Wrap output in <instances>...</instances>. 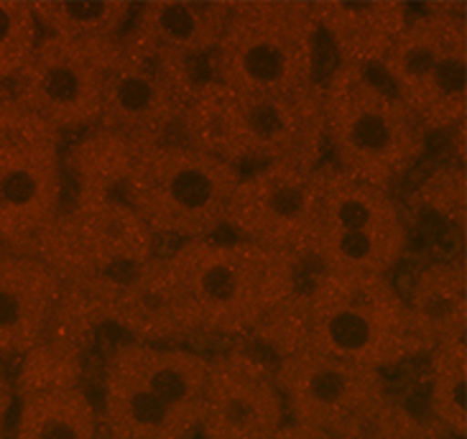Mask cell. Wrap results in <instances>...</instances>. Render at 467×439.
I'll use <instances>...</instances> for the list:
<instances>
[{
  "label": "cell",
  "mask_w": 467,
  "mask_h": 439,
  "mask_svg": "<svg viewBox=\"0 0 467 439\" xmlns=\"http://www.w3.org/2000/svg\"><path fill=\"white\" fill-rule=\"evenodd\" d=\"M306 256L265 251L243 240H192L164 256L166 277L190 340L245 342L274 307L304 289Z\"/></svg>",
  "instance_id": "1"
},
{
  "label": "cell",
  "mask_w": 467,
  "mask_h": 439,
  "mask_svg": "<svg viewBox=\"0 0 467 439\" xmlns=\"http://www.w3.org/2000/svg\"><path fill=\"white\" fill-rule=\"evenodd\" d=\"M177 141L240 172L271 163L317 172L327 162L322 79L276 95L233 92L204 77L179 123Z\"/></svg>",
  "instance_id": "2"
},
{
  "label": "cell",
  "mask_w": 467,
  "mask_h": 439,
  "mask_svg": "<svg viewBox=\"0 0 467 439\" xmlns=\"http://www.w3.org/2000/svg\"><path fill=\"white\" fill-rule=\"evenodd\" d=\"M327 162L350 179L391 192L430 149V131L379 69L335 64L322 82Z\"/></svg>",
  "instance_id": "3"
},
{
  "label": "cell",
  "mask_w": 467,
  "mask_h": 439,
  "mask_svg": "<svg viewBox=\"0 0 467 439\" xmlns=\"http://www.w3.org/2000/svg\"><path fill=\"white\" fill-rule=\"evenodd\" d=\"M207 355L179 345L118 342L102 371L105 439H192L202 419Z\"/></svg>",
  "instance_id": "4"
},
{
  "label": "cell",
  "mask_w": 467,
  "mask_h": 439,
  "mask_svg": "<svg viewBox=\"0 0 467 439\" xmlns=\"http://www.w3.org/2000/svg\"><path fill=\"white\" fill-rule=\"evenodd\" d=\"M306 350L389 371L421 352L406 294L391 277L315 271L304 289Z\"/></svg>",
  "instance_id": "5"
},
{
  "label": "cell",
  "mask_w": 467,
  "mask_h": 439,
  "mask_svg": "<svg viewBox=\"0 0 467 439\" xmlns=\"http://www.w3.org/2000/svg\"><path fill=\"white\" fill-rule=\"evenodd\" d=\"M243 172L233 163L182 143L161 141L136 151L120 197L156 240L215 238L225 230L233 189Z\"/></svg>",
  "instance_id": "6"
},
{
  "label": "cell",
  "mask_w": 467,
  "mask_h": 439,
  "mask_svg": "<svg viewBox=\"0 0 467 439\" xmlns=\"http://www.w3.org/2000/svg\"><path fill=\"white\" fill-rule=\"evenodd\" d=\"M319 26L312 3H233L210 57V79L233 92H296L319 82Z\"/></svg>",
  "instance_id": "7"
},
{
  "label": "cell",
  "mask_w": 467,
  "mask_h": 439,
  "mask_svg": "<svg viewBox=\"0 0 467 439\" xmlns=\"http://www.w3.org/2000/svg\"><path fill=\"white\" fill-rule=\"evenodd\" d=\"M465 3L411 5L401 37L376 67L430 133L465 126Z\"/></svg>",
  "instance_id": "8"
},
{
  "label": "cell",
  "mask_w": 467,
  "mask_h": 439,
  "mask_svg": "<svg viewBox=\"0 0 467 439\" xmlns=\"http://www.w3.org/2000/svg\"><path fill=\"white\" fill-rule=\"evenodd\" d=\"M411 233L391 192L319 166L317 227L306 258L317 271L391 277L406 258Z\"/></svg>",
  "instance_id": "9"
},
{
  "label": "cell",
  "mask_w": 467,
  "mask_h": 439,
  "mask_svg": "<svg viewBox=\"0 0 467 439\" xmlns=\"http://www.w3.org/2000/svg\"><path fill=\"white\" fill-rule=\"evenodd\" d=\"M21 253L44 261L64 287L85 289L151 261L156 235L123 197H89L64 204Z\"/></svg>",
  "instance_id": "10"
},
{
  "label": "cell",
  "mask_w": 467,
  "mask_h": 439,
  "mask_svg": "<svg viewBox=\"0 0 467 439\" xmlns=\"http://www.w3.org/2000/svg\"><path fill=\"white\" fill-rule=\"evenodd\" d=\"M120 38H38L24 69L8 82L13 95L59 136L100 123L105 82Z\"/></svg>",
  "instance_id": "11"
},
{
  "label": "cell",
  "mask_w": 467,
  "mask_h": 439,
  "mask_svg": "<svg viewBox=\"0 0 467 439\" xmlns=\"http://www.w3.org/2000/svg\"><path fill=\"white\" fill-rule=\"evenodd\" d=\"M202 79L192 62L143 49L123 37L105 82L98 126L110 128L136 146L174 141L171 133L179 131Z\"/></svg>",
  "instance_id": "12"
},
{
  "label": "cell",
  "mask_w": 467,
  "mask_h": 439,
  "mask_svg": "<svg viewBox=\"0 0 467 439\" xmlns=\"http://www.w3.org/2000/svg\"><path fill=\"white\" fill-rule=\"evenodd\" d=\"M319 169L302 172L294 166H258L243 172L233 189L225 227L235 240L265 251L306 256L317 227Z\"/></svg>",
  "instance_id": "13"
},
{
  "label": "cell",
  "mask_w": 467,
  "mask_h": 439,
  "mask_svg": "<svg viewBox=\"0 0 467 439\" xmlns=\"http://www.w3.org/2000/svg\"><path fill=\"white\" fill-rule=\"evenodd\" d=\"M286 424L274 363L253 345L207 358L200 434L204 439H271Z\"/></svg>",
  "instance_id": "14"
},
{
  "label": "cell",
  "mask_w": 467,
  "mask_h": 439,
  "mask_svg": "<svg viewBox=\"0 0 467 439\" xmlns=\"http://www.w3.org/2000/svg\"><path fill=\"white\" fill-rule=\"evenodd\" d=\"M286 422L332 434L389 391L380 371L304 350L274 363Z\"/></svg>",
  "instance_id": "15"
},
{
  "label": "cell",
  "mask_w": 467,
  "mask_h": 439,
  "mask_svg": "<svg viewBox=\"0 0 467 439\" xmlns=\"http://www.w3.org/2000/svg\"><path fill=\"white\" fill-rule=\"evenodd\" d=\"M62 146L0 136V248L24 251L64 207Z\"/></svg>",
  "instance_id": "16"
},
{
  "label": "cell",
  "mask_w": 467,
  "mask_h": 439,
  "mask_svg": "<svg viewBox=\"0 0 467 439\" xmlns=\"http://www.w3.org/2000/svg\"><path fill=\"white\" fill-rule=\"evenodd\" d=\"M62 281L28 253L0 251V358H24L49 327Z\"/></svg>",
  "instance_id": "17"
},
{
  "label": "cell",
  "mask_w": 467,
  "mask_h": 439,
  "mask_svg": "<svg viewBox=\"0 0 467 439\" xmlns=\"http://www.w3.org/2000/svg\"><path fill=\"white\" fill-rule=\"evenodd\" d=\"M230 13L233 3H149L136 8L123 37L143 49L194 64L215 54Z\"/></svg>",
  "instance_id": "18"
},
{
  "label": "cell",
  "mask_w": 467,
  "mask_h": 439,
  "mask_svg": "<svg viewBox=\"0 0 467 439\" xmlns=\"http://www.w3.org/2000/svg\"><path fill=\"white\" fill-rule=\"evenodd\" d=\"M319 34L337 64L376 69L401 37L411 5L406 3H312Z\"/></svg>",
  "instance_id": "19"
},
{
  "label": "cell",
  "mask_w": 467,
  "mask_h": 439,
  "mask_svg": "<svg viewBox=\"0 0 467 439\" xmlns=\"http://www.w3.org/2000/svg\"><path fill=\"white\" fill-rule=\"evenodd\" d=\"M411 327L424 355L467 335V274L455 261H434L419 271L406 297Z\"/></svg>",
  "instance_id": "20"
},
{
  "label": "cell",
  "mask_w": 467,
  "mask_h": 439,
  "mask_svg": "<svg viewBox=\"0 0 467 439\" xmlns=\"http://www.w3.org/2000/svg\"><path fill=\"white\" fill-rule=\"evenodd\" d=\"M139 149L110 128L95 126L85 131L62 156L64 182L69 179L72 184V200L120 197Z\"/></svg>",
  "instance_id": "21"
},
{
  "label": "cell",
  "mask_w": 467,
  "mask_h": 439,
  "mask_svg": "<svg viewBox=\"0 0 467 439\" xmlns=\"http://www.w3.org/2000/svg\"><path fill=\"white\" fill-rule=\"evenodd\" d=\"M11 439H100V412L85 389L26 393Z\"/></svg>",
  "instance_id": "22"
},
{
  "label": "cell",
  "mask_w": 467,
  "mask_h": 439,
  "mask_svg": "<svg viewBox=\"0 0 467 439\" xmlns=\"http://www.w3.org/2000/svg\"><path fill=\"white\" fill-rule=\"evenodd\" d=\"M38 31L44 37L79 38H123L133 21L136 5L110 3H31Z\"/></svg>",
  "instance_id": "23"
},
{
  "label": "cell",
  "mask_w": 467,
  "mask_h": 439,
  "mask_svg": "<svg viewBox=\"0 0 467 439\" xmlns=\"http://www.w3.org/2000/svg\"><path fill=\"white\" fill-rule=\"evenodd\" d=\"M431 422L455 439L467 437V342H444L430 355Z\"/></svg>",
  "instance_id": "24"
},
{
  "label": "cell",
  "mask_w": 467,
  "mask_h": 439,
  "mask_svg": "<svg viewBox=\"0 0 467 439\" xmlns=\"http://www.w3.org/2000/svg\"><path fill=\"white\" fill-rule=\"evenodd\" d=\"M431 422L414 414L404 402H399L391 391H386L376 402L363 406L345 424L335 429L332 439H424Z\"/></svg>",
  "instance_id": "25"
},
{
  "label": "cell",
  "mask_w": 467,
  "mask_h": 439,
  "mask_svg": "<svg viewBox=\"0 0 467 439\" xmlns=\"http://www.w3.org/2000/svg\"><path fill=\"white\" fill-rule=\"evenodd\" d=\"M82 373H85V352L41 338L36 348L24 355V365L13 386L18 399L36 391L79 389Z\"/></svg>",
  "instance_id": "26"
},
{
  "label": "cell",
  "mask_w": 467,
  "mask_h": 439,
  "mask_svg": "<svg viewBox=\"0 0 467 439\" xmlns=\"http://www.w3.org/2000/svg\"><path fill=\"white\" fill-rule=\"evenodd\" d=\"M38 38L41 31L31 3L0 0V88L24 69Z\"/></svg>",
  "instance_id": "27"
},
{
  "label": "cell",
  "mask_w": 467,
  "mask_h": 439,
  "mask_svg": "<svg viewBox=\"0 0 467 439\" xmlns=\"http://www.w3.org/2000/svg\"><path fill=\"white\" fill-rule=\"evenodd\" d=\"M419 202L430 207L431 213L444 217L447 223L455 227H465L467 210V184H465V166L457 162H447L437 166L417 189Z\"/></svg>",
  "instance_id": "28"
},
{
  "label": "cell",
  "mask_w": 467,
  "mask_h": 439,
  "mask_svg": "<svg viewBox=\"0 0 467 439\" xmlns=\"http://www.w3.org/2000/svg\"><path fill=\"white\" fill-rule=\"evenodd\" d=\"M16 386L8 376L0 373V439H8V422H11V412L16 409Z\"/></svg>",
  "instance_id": "29"
},
{
  "label": "cell",
  "mask_w": 467,
  "mask_h": 439,
  "mask_svg": "<svg viewBox=\"0 0 467 439\" xmlns=\"http://www.w3.org/2000/svg\"><path fill=\"white\" fill-rule=\"evenodd\" d=\"M271 439H332L327 432H319V429L304 427V424H294V422H286L284 427L278 429L276 434Z\"/></svg>",
  "instance_id": "30"
},
{
  "label": "cell",
  "mask_w": 467,
  "mask_h": 439,
  "mask_svg": "<svg viewBox=\"0 0 467 439\" xmlns=\"http://www.w3.org/2000/svg\"><path fill=\"white\" fill-rule=\"evenodd\" d=\"M424 439H455L452 434H447L444 429H440L434 422L430 424V429H427V434H424Z\"/></svg>",
  "instance_id": "31"
}]
</instances>
